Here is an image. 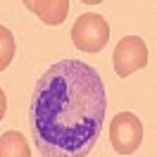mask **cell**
Masks as SVG:
<instances>
[{"label": "cell", "mask_w": 157, "mask_h": 157, "mask_svg": "<svg viewBox=\"0 0 157 157\" xmlns=\"http://www.w3.org/2000/svg\"><path fill=\"white\" fill-rule=\"evenodd\" d=\"M107 112L98 69L81 59L50 64L33 86L29 128L43 157H88Z\"/></svg>", "instance_id": "6da1fadb"}, {"label": "cell", "mask_w": 157, "mask_h": 157, "mask_svg": "<svg viewBox=\"0 0 157 157\" xmlns=\"http://www.w3.org/2000/svg\"><path fill=\"white\" fill-rule=\"evenodd\" d=\"M71 40L81 52H100L109 40V24L95 12H86L74 21Z\"/></svg>", "instance_id": "7a4b0ae2"}, {"label": "cell", "mask_w": 157, "mask_h": 157, "mask_svg": "<svg viewBox=\"0 0 157 157\" xmlns=\"http://www.w3.org/2000/svg\"><path fill=\"white\" fill-rule=\"evenodd\" d=\"M109 143L117 155H133L143 143V121L133 112H119L109 121Z\"/></svg>", "instance_id": "3957f363"}, {"label": "cell", "mask_w": 157, "mask_h": 157, "mask_svg": "<svg viewBox=\"0 0 157 157\" xmlns=\"http://www.w3.org/2000/svg\"><path fill=\"white\" fill-rule=\"evenodd\" d=\"M112 62H114V71H117L119 78L131 76L133 71L143 69L147 64V45L140 36H126L117 43L114 48V55H112Z\"/></svg>", "instance_id": "277c9868"}, {"label": "cell", "mask_w": 157, "mask_h": 157, "mask_svg": "<svg viewBox=\"0 0 157 157\" xmlns=\"http://www.w3.org/2000/svg\"><path fill=\"white\" fill-rule=\"evenodd\" d=\"M33 14L48 26H59L69 14V0H33Z\"/></svg>", "instance_id": "5b68a950"}, {"label": "cell", "mask_w": 157, "mask_h": 157, "mask_svg": "<svg viewBox=\"0 0 157 157\" xmlns=\"http://www.w3.org/2000/svg\"><path fill=\"white\" fill-rule=\"evenodd\" d=\"M0 157H31L26 138L19 131H5L0 136Z\"/></svg>", "instance_id": "8992f818"}, {"label": "cell", "mask_w": 157, "mask_h": 157, "mask_svg": "<svg viewBox=\"0 0 157 157\" xmlns=\"http://www.w3.org/2000/svg\"><path fill=\"white\" fill-rule=\"evenodd\" d=\"M14 50H17V45H14L12 31L7 26H0V71L10 67L12 57H14Z\"/></svg>", "instance_id": "52a82bcc"}, {"label": "cell", "mask_w": 157, "mask_h": 157, "mask_svg": "<svg viewBox=\"0 0 157 157\" xmlns=\"http://www.w3.org/2000/svg\"><path fill=\"white\" fill-rule=\"evenodd\" d=\"M5 109H7V98H5V90L0 88V121L5 117Z\"/></svg>", "instance_id": "ba28073f"}, {"label": "cell", "mask_w": 157, "mask_h": 157, "mask_svg": "<svg viewBox=\"0 0 157 157\" xmlns=\"http://www.w3.org/2000/svg\"><path fill=\"white\" fill-rule=\"evenodd\" d=\"M21 2H24V7H26V10L33 12V0H21Z\"/></svg>", "instance_id": "9c48e42d"}, {"label": "cell", "mask_w": 157, "mask_h": 157, "mask_svg": "<svg viewBox=\"0 0 157 157\" xmlns=\"http://www.w3.org/2000/svg\"><path fill=\"white\" fill-rule=\"evenodd\" d=\"M81 2H86V5H98V2H102V0H81Z\"/></svg>", "instance_id": "30bf717a"}]
</instances>
